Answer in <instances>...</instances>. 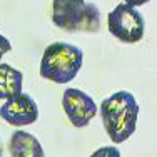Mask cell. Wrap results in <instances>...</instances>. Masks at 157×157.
I'll return each instance as SVG.
<instances>
[{
  "label": "cell",
  "instance_id": "cell-1",
  "mask_svg": "<svg viewBox=\"0 0 157 157\" xmlns=\"http://www.w3.org/2000/svg\"><path fill=\"white\" fill-rule=\"evenodd\" d=\"M84 63V52L74 44L54 42L44 50L40 75L54 84H69L77 77Z\"/></svg>",
  "mask_w": 157,
  "mask_h": 157
},
{
  "label": "cell",
  "instance_id": "cell-2",
  "mask_svg": "<svg viewBox=\"0 0 157 157\" xmlns=\"http://www.w3.org/2000/svg\"><path fill=\"white\" fill-rule=\"evenodd\" d=\"M52 22L65 32L97 33L100 30V10L85 0H54Z\"/></svg>",
  "mask_w": 157,
  "mask_h": 157
},
{
  "label": "cell",
  "instance_id": "cell-3",
  "mask_svg": "<svg viewBox=\"0 0 157 157\" xmlns=\"http://www.w3.org/2000/svg\"><path fill=\"white\" fill-rule=\"evenodd\" d=\"M107 29L110 35L124 44H137L144 39L145 20L134 5L119 3L107 15Z\"/></svg>",
  "mask_w": 157,
  "mask_h": 157
},
{
  "label": "cell",
  "instance_id": "cell-4",
  "mask_svg": "<svg viewBox=\"0 0 157 157\" xmlns=\"http://www.w3.org/2000/svg\"><path fill=\"white\" fill-rule=\"evenodd\" d=\"M62 107L69 122L75 129L87 127L92 119L97 115V112H99L95 100L87 92L80 90V89H74V87L63 90Z\"/></svg>",
  "mask_w": 157,
  "mask_h": 157
},
{
  "label": "cell",
  "instance_id": "cell-5",
  "mask_svg": "<svg viewBox=\"0 0 157 157\" xmlns=\"http://www.w3.org/2000/svg\"><path fill=\"white\" fill-rule=\"evenodd\" d=\"M0 117L13 127L30 125L39 119V105L32 95L20 92L5 99V102L0 107Z\"/></svg>",
  "mask_w": 157,
  "mask_h": 157
},
{
  "label": "cell",
  "instance_id": "cell-6",
  "mask_svg": "<svg viewBox=\"0 0 157 157\" xmlns=\"http://www.w3.org/2000/svg\"><path fill=\"white\" fill-rule=\"evenodd\" d=\"M139 112H140V107L136 100V102L125 105L124 109H121L119 112H115V114L102 117L104 129H105L109 139L114 144H122V142H125L136 132Z\"/></svg>",
  "mask_w": 157,
  "mask_h": 157
},
{
  "label": "cell",
  "instance_id": "cell-7",
  "mask_svg": "<svg viewBox=\"0 0 157 157\" xmlns=\"http://www.w3.org/2000/svg\"><path fill=\"white\" fill-rule=\"evenodd\" d=\"M9 152L12 157H45L40 140L27 130L17 129L10 136Z\"/></svg>",
  "mask_w": 157,
  "mask_h": 157
},
{
  "label": "cell",
  "instance_id": "cell-8",
  "mask_svg": "<svg viewBox=\"0 0 157 157\" xmlns=\"http://www.w3.org/2000/svg\"><path fill=\"white\" fill-rule=\"evenodd\" d=\"M24 74L9 63L0 62V99H9L22 92Z\"/></svg>",
  "mask_w": 157,
  "mask_h": 157
},
{
  "label": "cell",
  "instance_id": "cell-9",
  "mask_svg": "<svg viewBox=\"0 0 157 157\" xmlns=\"http://www.w3.org/2000/svg\"><path fill=\"white\" fill-rule=\"evenodd\" d=\"M89 157H121V151L115 145H105V147L97 149Z\"/></svg>",
  "mask_w": 157,
  "mask_h": 157
},
{
  "label": "cell",
  "instance_id": "cell-10",
  "mask_svg": "<svg viewBox=\"0 0 157 157\" xmlns=\"http://www.w3.org/2000/svg\"><path fill=\"white\" fill-rule=\"evenodd\" d=\"M10 50H12V44H10V40L7 39L5 35L0 33V60H2V57L5 54H9Z\"/></svg>",
  "mask_w": 157,
  "mask_h": 157
},
{
  "label": "cell",
  "instance_id": "cell-11",
  "mask_svg": "<svg viewBox=\"0 0 157 157\" xmlns=\"http://www.w3.org/2000/svg\"><path fill=\"white\" fill-rule=\"evenodd\" d=\"M124 2L129 3V5H134V7H140V5H144V3L151 2V0H124Z\"/></svg>",
  "mask_w": 157,
  "mask_h": 157
},
{
  "label": "cell",
  "instance_id": "cell-12",
  "mask_svg": "<svg viewBox=\"0 0 157 157\" xmlns=\"http://www.w3.org/2000/svg\"><path fill=\"white\" fill-rule=\"evenodd\" d=\"M3 155V147H2V142H0V157Z\"/></svg>",
  "mask_w": 157,
  "mask_h": 157
}]
</instances>
